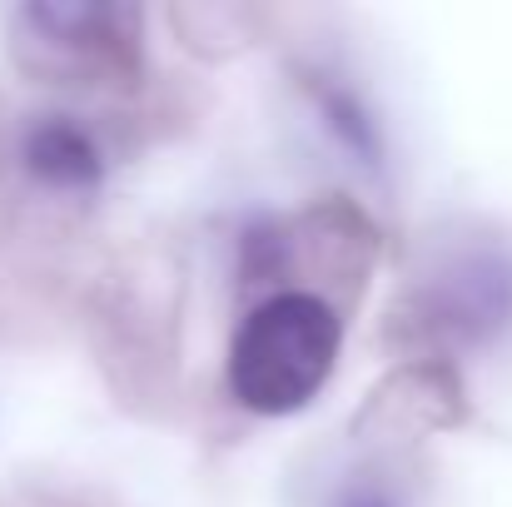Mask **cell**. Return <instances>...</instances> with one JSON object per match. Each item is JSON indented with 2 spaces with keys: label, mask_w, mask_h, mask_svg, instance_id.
Segmentation results:
<instances>
[{
  "label": "cell",
  "mask_w": 512,
  "mask_h": 507,
  "mask_svg": "<svg viewBox=\"0 0 512 507\" xmlns=\"http://www.w3.org/2000/svg\"><path fill=\"white\" fill-rule=\"evenodd\" d=\"M343 319L304 289L269 294L249 309L229 343V388L249 413L289 418L319 398L339 363Z\"/></svg>",
  "instance_id": "1"
},
{
  "label": "cell",
  "mask_w": 512,
  "mask_h": 507,
  "mask_svg": "<svg viewBox=\"0 0 512 507\" xmlns=\"http://www.w3.org/2000/svg\"><path fill=\"white\" fill-rule=\"evenodd\" d=\"M433 324L458 343H488L512 329V249L468 244L448 254L428 284Z\"/></svg>",
  "instance_id": "2"
},
{
  "label": "cell",
  "mask_w": 512,
  "mask_h": 507,
  "mask_svg": "<svg viewBox=\"0 0 512 507\" xmlns=\"http://www.w3.org/2000/svg\"><path fill=\"white\" fill-rule=\"evenodd\" d=\"M20 160L30 169L35 184L45 189H60V194H85L100 184L105 174V160L95 150V140L65 120V115H45L25 130V145H20Z\"/></svg>",
  "instance_id": "3"
},
{
  "label": "cell",
  "mask_w": 512,
  "mask_h": 507,
  "mask_svg": "<svg viewBox=\"0 0 512 507\" xmlns=\"http://www.w3.org/2000/svg\"><path fill=\"white\" fill-rule=\"evenodd\" d=\"M324 507H408V493L378 468H348L324 493Z\"/></svg>",
  "instance_id": "4"
}]
</instances>
